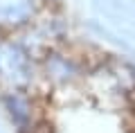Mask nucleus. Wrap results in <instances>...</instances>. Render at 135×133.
Masks as SVG:
<instances>
[{"mask_svg": "<svg viewBox=\"0 0 135 133\" xmlns=\"http://www.w3.org/2000/svg\"><path fill=\"white\" fill-rule=\"evenodd\" d=\"M29 59H32L29 52L18 45H11V43L0 45V79L9 81L14 88L25 86L32 75Z\"/></svg>", "mask_w": 135, "mask_h": 133, "instance_id": "f257e3e1", "label": "nucleus"}, {"mask_svg": "<svg viewBox=\"0 0 135 133\" xmlns=\"http://www.w3.org/2000/svg\"><path fill=\"white\" fill-rule=\"evenodd\" d=\"M2 106H5L9 120L14 122V126L18 129V133L27 131V129H32L36 124V120H34V104L29 99V95L23 93L20 88L7 90L2 95Z\"/></svg>", "mask_w": 135, "mask_h": 133, "instance_id": "f03ea898", "label": "nucleus"}, {"mask_svg": "<svg viewBox=\"0 0 135 133\" xmlns=\"http://www.w3.org/2000/svg\"><path fill=\"white\" fill-rule=\"evenodd\" d=\"M45 72H47V79H52L54 84H61V86L77 81L79 75H81L79 63L74 59L59 54V52H50L45 57Z\"/></svg>", "mask_w": 135, "mask_h": 133, "instance_id": "7ed1b4c3", "label": "nucleus"}, {"mask_svg": "<svg viewBox=\"0 0 135 133\" xmlns=\"http://www.w3.org/2000/svg\"><path fill=\"white\" fill-rule=\"evenodd\" d=\"M131 95H133V111H135V90H133V93H131Z\"/></svg>", "mask_w": 135, "mask_h": 133, "instance_id": "20e7f679", "label": "nucleus"}]
</instances>
